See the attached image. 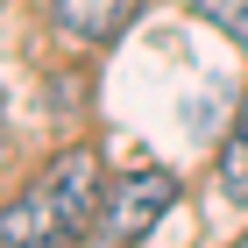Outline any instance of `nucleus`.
<instances>
[{"instance_id":"2","label":"nucleus","mask_w":248,"mask_h":248,"mask_svg":"<svg viewBox=\"0 0 248 248\" xmlns=\"http://www.w3.org/2000/svg\"><path fill=\"white\" fill-rule=\"evenodd\" d=\"M43 185H50V199H57V220L64 234H93L99 227V206H107V170H99V149L93 142H71V149L43 170Z\"/></svg>"},{"instance_id":"5","label":"nucleus","mask_w":248,"mask_h":248,"mask_svg":"<svg viewBox=\"0 0 248 248\" xmlns=\"http://www.w3.org/2000/svg\"><path fill=\"white\" fill-rule=\"evenodd\" d=\"M220 191H227L234 206H248V114L227 128V142H220Z\"/></svg>"},{"instance_id":"3","label":"nucleus","mask_w":248,"mask_h":248,"mask_svg":"<svg viewBox=\"0 0 248 248\" xmlns=\"http://www.w3.org/2000/svg\"><path fill=\"white\" fill-rule=\"evenodd\" d=\"M0 241H15V248H29V241H71L64 234V220H57V199H50V185H29L15 199V206L0 213Z\"/></svg>"},{"instance_id":"4","label":"nucleus","mask_w":248,"mask_h":248,"mask_svg":"<svg viewBox=\"0 0 248 248\" xmlns=\"http://www.w3.org/2000/svg\"><path fill=\"white\" fill-rule=\"evenodd\" d=\"M135 0H50V21H57L71 43H114L128 29Z\"/></svg>"},{"instance_id":"1","label":"nucleus","mask_w":248,"mask_h":248,"mask_svg":"<svg viewBox=\"0 0 248 248\" xmlns=\"http://www.w3.org/2000/svg\"><path fill=\"white\" fill-rule=\"evenodd\" d=\"M170 206H177V177L170 170H128V177L107 185V206H99L93 234H107V241H142Z\"/></svg>"},{"instance_id":"6","label":"nucleus","mask_w":248,"mask_h":248,"mask_svg":"<svg viewBox=\"0 0 248 248\" xmlns=\"http://www.w3.org/2000/svg\"><path fill=\"white\" fill-rule=\"evenodd\" d=\"M199 7H206V15L220 21L234 43H248V0H199Z\"/></svg>"}]
</instances>
